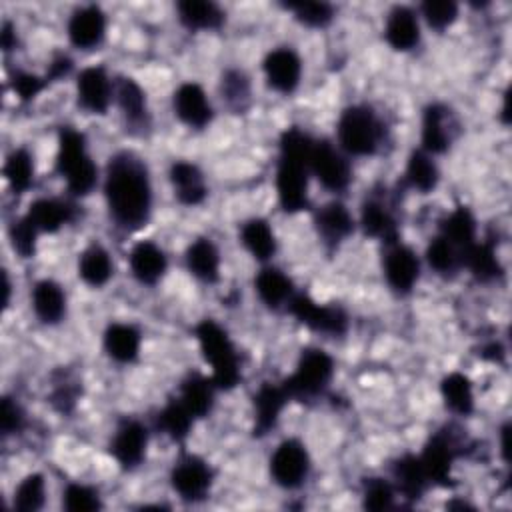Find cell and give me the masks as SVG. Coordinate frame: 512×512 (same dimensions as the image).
I'll return each mask as SVG.
<instances>
[{"label":"cell","instance_id":"6da1fadb","mask_svg":"<svg viewBox=\"0 0 512 512\" xmlns=\"http://www.w3.org/2000/svg\"><path fill=\"white\" fill-rule=\"evenodd\" d=\"M104 200L110 218L124 230H140L152 212V180L146 162L122 150L110 156L104 172Z\"/></svg>","mask_w":512,"mask_h":512},{"label":"cell","instance_id":"7a4b0ae2","mask_svg":"<svg viewBox=\"0 0 512 512\" xmlns=\"http://www.w3.org/2000/svg\"><path fill=\"white\" fill-rule=\"evenodd\" d=\"M314 140L300 128H288L280 136L276 166V194L284 212L296 214L308 208L310 154Z\"/></svg>","mask_w":512,"mask_h":512},{"label":"cell","instance_id":"3957f363","mask_svg":"<svg viewBox=\"0 0 512 512\" xmlns=\"http://www.w3.org/2000/svg\"><path fill=\"white\" fill-rule=\"evenodd\" d=\"M56 170L72 196H88L98 184V166L88 152L84 134L76 128L64 126L58 134Z\"/></svg>","mask_w":512,"mask_h":512},{"label":"cell","instance_id":"277c9868","mask_svg":"<svg viewBox=\"0 0 512 512\" xmlns=\"http://www.w3.org/2000/svg\"><path fill=\"white\" fill-rule=\"evenodd\" d=\"M200 352L212 368V380L216 388L232 390L242 380V368L238 352L228 336V332L214 320L204 318L194 328Z\"/></svg>","mask_w":512,"mask_h":512},{"label":"cell","instance_id":"5b68a950","mask_svg":"<svg viewBox=\"0 0 512 512\" xmlns=\"http://www.w3.org/2000/svg\"><path fill=\"white\" fill-rule=\"evenodd\" d=\"M338 148L346 156H372L382 144L384 128L378 114L366 104H352L342 110L336 124Z\"/></svg>","mask_w":512,"mask_h":512},{"label":"cell","instance_id":"8992f818","mask_svg":"<svg viewBox=\"0 0 512 512\" xmlns=\"http://www.w3.org/2000/svg\"><path fill=\"white\" fill-rule=\"evenodd\" d=\"M334 376V360L320 348L302 350L296 370L282 382L290 400L318 398Z\"/></svg>","mask_w":512,"mask_h":512},{"label":"cell","instance_id":"52a82bcc","mask_svg":"<svg viewBox=\"0 0 512 512\" xmlns=\"http://www.w3.org/2000/svg\"><path fill=\"white\" fill-rule=\"evenodd\" d=\"M268 468L276 486L296 490L310 474V454L298 438H286L274 448Z\"/></svg>","mask_w":512,"mask_h":512},{"label":"cell","instance_id":"ba28073f","mask_svg":"<svg viewBox=\"0 0 512 512\" xmlns=\"http://www.w3.org/2000/svg\"><path fill=\"white\" fill-rule=\"evenodd\" d=\"M310 174L330 192H344L352 182L348 156L328 140H316L310 154Z\"/></svg>","mask_w":512,"mask_h":512},{"label":"cell","instance_id":"9c48e42d","mask_svg":"<svg viewBox=\"0 0 512 512\" xmlns=\"http://www.w3.org/2000/svg\"><path fill=\"white\" fill-rule=\"evenodd\" d=\"M290 314L314 332L342 336L348 330V316L336 304H318L308 294H294L288 302Z\"/></svg>","mask_w":512,"mask_h":512},{"label":"cell","instance_id":"30bf717a","mask_svg":"<svg viewBox=\"0 0 512 512\" xmlns=\"http://www.w3.org/2000/svg\"><path fill=\"white\" fill-rule=\"evenodd\" d=\"M212 468L206 460L194 454H186L178 458L170 472L172 490L186 502H200L208 496L212 488Z\"/></svg>","mask_w":512,"mask_h":512},{"label":"cell","instance_id":"8fae6325","mask_svg":"<svg viewBox=\"0 0 512 512\" xmlns=\"http://www.w3.org/2000/svg\"><path fill=\"white\" fill-rule=\"evenodd\" d=\"M458 134V120L454 112L440 102L428 104L422 114V150L428 154H444L456 140Z\"/></svg>","mask_w":512,"mask_h":512},{"label":"cell","instance_id":"7c38bea8","mask_svg":"<svg viewBox=\"0 0 512 512\" xmlns=\"http://www.w3.org/2000/svg\"><path fill=\"white\" fill-rule=\"evenodd\" d=\"M382 270L386 284L396 294H408L418 284L420 278V258L418 254L398 240L392 244H386Z\"/></svg>","mask_w":512,"mask_h":512},{"label":"cell","instance_id":"4fadbf2b","mask_svg":"<svg viewBox=\"0 0 512 512\" xmlns=\"http://www.w3.org/2000/svg\"><path fill=\"white\" fill-rule=\"evenodd\" d=\"M148 448V430L140 420H122L110 440L112 458L124 468L132 470L142 464Z\"/></svg>","mask_w":512,"mask_h":512},{"label":"cell","instance_id":"5bb4252c","mask_svg":"<svg viewBox=\"0 0 512 512\" xmlns=\"http://www.w3.org/2000/svg\"><path fill=\"white\" fill-rule=\"evenodd\" d=\"M78 104L90 114H106L114 100V82L102 66H88L76 78Z\"/></svg>","mask_w":512,"mask_h":512},{"label":"cell","instance_id":"9a60e30c","mask_svg":"<svg viewBox=\"0 0 512 512\" xmlns=\"http://www.w3.org/2000/svg\"><path fill=\"white\" fill-rule=\"evenodd\" d=\"M262 70L272 90L280 94H292L302 78V60L292 48L280 46L264 56Z\"/></svg>","mask_w":512,"mask_h":512},{"label":"cell","instance_id":"2e32d148","mask_svg":"<svg viewBox=\"0 0 512 512\" xmlns=\"http://www.w3.org/2000/svg\"><path fill=\"white\" fill-rule=\"evenodd\" d=\"M174 114L184 122L188 128L202 130L212 122V104L204 92V88L196 82H184L174 90L172 96Z\"/></svg>","mask_w":512,"mask_h":512},{"label":"cell","instance_id":"e0dca14e","mask_svg":"<svg viewBox=\"0 0 512 512\" xmlns=\"http://www.w3.org/2000/svg\"><path fill=\"white\" fill-rule=\"evenodd\" d=\"M68 40L72 42V46L80 48V50H90L100 46V42L104 40L106 34V14L100 6L96 4H86L80 6L72 12V16L68 18Z\"/></svg>","mask_w":512,"mask_h":512},{"label":"cell","instance_id":"ac0fdd59","mask_svg":"<svg viewBox=\"0 0 512 512\" xmlns=\"http://www.w3.org/2000/svg\"><path fill=\"white\" fill-rule=\"evenodd\" d=\"M454 460H456V442L444 432L434 434L426 442L420 454V462L424 466L428 482L436 486H450Z\"/></svg>","mask_w":512,"mask_h":512},{"label":"cell","instance_id":"d6986e66","mask_svg":"<svg viewBox=\"0 0 512 512\" xmlns=\"http://www.w3.org/2000/svg\"><path fill=\"white\" fill-rule=\"evenodd\" d=\"M354 226L352 212L338 200L326 202L314 212L316 234L328 248L340 246L354 232Z\"/></svg>","mask_w":512,"mask_h":512},{"label":"cell","instance_id":"ffe728a7","mask_svg":"<svg viewBox=\"0 0 512 512\" xmlns=\"http://www.w3.org/2000/svg\"><path fill=\"white\" fill-rule=\"evenodd\" d=\"M114 100L120 108V114L130 130H146L150 126V114H148V102L146 92L142 86L128 78L120 76L114 80Z\"/></svg>","mask_w":512,"mask_h":512},{"label":"cell","instance_id":"44dd1931","mask_svg":"<svg viewBox=\"0 0 512 512\" xmlns=\"http://www.w3.org/2000/svg\"><path fill=\"white\" fill-rule=\"evenodd\" d=\"M128 264L132 276L146 286H154L162 280L168 268V258L164 250L152 240H140L132 246L128 254Z\"/></svg>","mask_w":512,"mask_h":512},{"label":"cell","instance_id":"7402d4cb","mask_svg":"<svg viewBox=\"0 0 512 512\" xmlns=\"http://www.w3.org/2000/svg\"><path fill=\"white\" fill-rule=\"evenodd\" d=\"M384 38L390 48L408 52L420 42V22L410 6H394L384 22Z\"/></svg>","mask_w":512,"mask_h":512},{"label":"cell","instance_id":"603a6c76","mask_svg":"<svg viewBox=\"0 0 512 512\" xmlns=\"http://www.w3.org/2000/svg\"><path fill=\"white\" fill-rule=\"evenodd\" d=\"M170 184L174 196L184 206H198L208 196V186L200 168L188 160H178L170 166Z\"/></svg>","mask_w":512,"mask_h":512},{"label":"cell","instance_id":"cb8c5ba5","mask_svg":"<svg viewBox=\"0 0 512 512\" xmlns=\"http://www.w3.org/2000/svg\"><path fill=\"white\" fill-rule=\"evenodd\" d=\"M360 228L366 236L380 240L384 244L396 242V236H398V224L392 208L382 198H376V196H370L362 202Z\"/></svg>","mask_w":512,"mask_h":512},{"label":"cell","instance_id":"d4e9b609","mask_svg":"<svg viewBox=\"0 0 512 512\" xmlns=\"http://www.w3.org/2000/svg\"><path fill=\"white\" fill-rule=\"evenodd\" d=\"M288 400L290 398L282 384L266 382L256 390L254 402H252L254 404V434L256 436H264L276 426Z\"/></svg>","mask_w":512,"mask_h":512},{"label":"cell","instance_id":"484cf974","mask_svg":"<svg viewBox=\"0 0 512 512\" xmlns=\"http://www.w3.org/2000/svg\"><path fill=\"white\" fill-rule=\"evenodd\" d=\"M24 216L38 232L54 234L74 220V206L60 198H36Z\"/></svg>","mask_w":512,"mask_h":512},{"label":"cell","instance_id":"4316f807","mask_svg":"<svg viewBox=\"0 0 512 512\" xmlns=\"http://www.w3.org/2000/svg\"><path fill=\"white\" fill-rule=\"evenodd\" d=\"M104 352L118 364H130L140 354L142 334L134 324L114 322L104 330Z\"/></svg>","mask_w":512,"mask_h":512},{"label":"cell","instance_id":"83f0119b","mask_svg":"<svg viewBox=\"0 0 512 512\" xmlns=\"http://www.w3.org/2000/svg\"><path fill=\"white\" fill-rule=\"evenodd\" d=\"M188 272L204 284H214L220 278V252L210 238H196L188 244L186 254Z\"/></svg>","mask_w":512,"mask_h":512},{"label":"cell","instance_id":"f1b7e54d","mask_svg":"<svg viewBox=\"0 0 512 512\" xmlns=\"http://www.w3.org/2000/svg\"><path fill=\"white\" fill-rule=\"evenodd\" d=\"M30 300L36 318L44 324H58L66 316V294L62 286L50 278L34 284Z\"/></svg>","mask_w":512,"mask_h":512},{"label":"cell","instance_id":"f546056e","mask_svg":"<svg viewBox=\"0 0 512 512\" xmlns=\"http://www.w3.org/2000/svg\"><path fill=\"white\" fill-rule=\"evenodd\" d=\"M216 384L212 378H206L198 372H190L178 386L176 398L186 406L194 418H204L214 406Z\"/></svg>","mask_w":512,"mask_h":512},{"label":"cell","instance_id":"4dcf8cb0","mask_svg":"<svg viewBox=\"0 0 512 512\" xmlns=\"http://www.w3.org/2000/svg\"><path fill=\"white\" fill-rule=\"evenodd\" d=\"M254 288L258 292V298L272 310L288 306L294 296L292 280L274 266H266L256 274Z\"/></svg>","mask_w":512,"mask_h":512},{"label":"cell","instance_id":"1f68e13d","mask_svg":"<svg viewBox=\"0 0 512 512\" xmlns=\"http://www.w3.org/2000/svg\"><path fill=\"white\" fill-rule=\"evenodd\" d=\"M392 478L396 492H400L408 500H418L424 494L426 486L430 484L420 462V456L414 454H404L394 462Z\"/></svg>","mask_w":512,"mask_h":512},{"label":"cell","instance_id":"d6a6232c","mask_svg":"<svg viewBox=\"0 0 512 512\" xmlns=\"http://www.w3.org/2000/svg\"><path fill=\"white\" fill-rule=\"evenodd\" d=\"M404 180L418 194H430L432 190H436L440 182V170L434 156L422 148L412 150L406 160Z\"/></svg>","mask_w":512,"mask_h":512},{"label":"cell","instance_id":"836d02e7","mask_svg":"<svg viewBox=\"0 0 512 512\" xmlns=\"http://www.w3.org/2000/svg\"><path fill=\"white\" fill-rule=\"evenodd\" d=\"M114 274V264L102 244L86 246L78 256V276L92 288H102Z\"/></svg>","mask_w":512,"mask_h":512},{"label":"cell","instance_id":"e575fe53","mask_svg":"<svg viewBox=\"0 0 512 512\" xmlns=\"http://www.w3.org/2000/svg\"><path fill=\"white\" fill-rule=\"evenodd\" d=\"M176 12L188 30H218L226 18L222 8L210 0H182Z\"/></svg>","mask_w":512,"mask_h":512},{"label":"cell","instance_id":"d590c367","mask_svg":"<svg viewBox=\"0 0 512 512\" xmlns=\"http://www.w3.org/2000/svg\"><path fill=\"white\" fill-rule=\"evenodd\" d=\"M440 396L444 406L458 416H468L474 410V388L470 378L462 372H450L442 378Z\"/></svg>","mask_w":512,"mask_h":512},{"label":"cell","instance_id":"8d00e7d4","mask_svg":"<svg viewBox=\"0 0 512 512\" xmlns=\"http://www.w3.org/2000/svg\"><path fill=\"white\" fill-rule=\"evenodd\" d=\"M240 240L244 248L260 262H266L276 254V236L264 218L246 220L240 228Z\"/></svg>","mask_w":512,"mask_h":512},{"label":"cell","instance_id":"74e56055","mask_svg":"<svg viewBox=\"0 0 512 512\" xmlns=\"http://www.w3.org/2000/svg\"><path fill=\"white\" fill-rule=\"evenodd\" d=\"M440 236L454 244L460 254L476 242V218L466 206H456L440 222Z\"/></svg>","mask_w":512,"mask_h":512},{"label":"cell","instance_id":"f35d334b","mask_svg":"<svg viewBox=\"0 0 512 512\" xmlns=\"http://www.w3.org/2000/svg\"><path fill=\"white\" fill-rule=\"evenodd\" d=\"M462 266L468 268L470 274L482 282L494 280L502 272V266H500L494 246L488 242H480V240H476L472 246H468L462 252Z\"/></svg>","mask_w":512,"mask_h":512},{"label":"cell","instance_id":"ab89813d","mask_svg":"<svg viewBox=\"0 0 512 512\" xmlns=\"http://www.w3.org/2000/svg\"><path fill=\"white\" fill-rule=\"evenodd\" d=\"M194 420L196 418L186 410V406L178 398L168 400L166 406L156 416V424H158L160 432L176 442L184 440L190 434Z\"/></svg>","mask_w":512,"mask_h":512},{"label":"cell","instance_id":"60d3db41","mask_svg":"<svg viewBox=\"0 0 512 512\" xmlns=\"http://www.w3.org/2000/svg\"><path fill=\"white\" fill-rule=\"evenodd\" d=\"M4 178L16 194H22L32 186V182H34V158L26 148H14L6 156Z\"/></svg>","mask_w":512,"mask_h":512},{"label":"cell","instance_id":"b9f144b4","mask_svg":"<svg viewBox=\"0 0 512 512\" xmlns=\"http://www.w3.org/2000/svg\"><path fill=\"white\" fill-rule=\"evenodd\" d=\"M426 262L436 274L448 276L462 268V254L454 244L438 234L426 248Z\"/></svg>","mask_w":512,"mask_h":512},{"label":"cell","instance_id":"7bdbcfd3","mask_svg":"<svg viewBox=\"0 0 512 512\" xmlns=\"http://www.w3.org/2000/svg\"><path fill=\"white\" fill-rule=\"evenodd\" d=\"M46 500V480L42 474L32 472L24 476L14 488L12 506L20 512H36L44 506Z\"/></svg>","mask_w":512,"mask_h":512},{"label":"cell","instance_id":"ee69618b","mask_svg":"<svg viewBox=\"0 0 512 512\" xmlns=\"http://www.w3.org/2000/svg\"><path fill=\"white\" fill-rule=\"evenodd\" d=\"M220 94L228 108L242 112L250 102V82L242 70H226L220 80Z\"/></svg>","mask_w":512,"mask_h":512},{"label":"cell","instance_id":"f6af8a7d","mask_svg":"<svg viewBox=\"0 0 512 512\" xmlns=\"http://www.w3.org/2000/svg\"><path fill=\"white\" fill-rule=\"evenodd\" d=\"M286 10L308 28H324L334 18V8L328 2H290L286 4Z\"/></svg>","mask_w":512,"mask_h":512},{"label":"cell","instance_id":"bcb514c9","mask_svg":"<svg viewBox=\"0 0 512 512\" xmlns=\"http://www.w3.org/2000/svg\"><path fill=\"white\" fill-rule=\"evenodd\" d=\"M62 506L70 512H92L102 508V500L96 488L82 482H72L62 494Z\"/></svg>","mask_w":512,"mask_h":512},{"label":"cell","instance_id":"7dc6e473","mask_svg":"<svg viewBox=\"0 0 512 512\" xmlns=\"http://www.w3.org/2000/svg\"><path fill=\"white\" fill-rule=\"evenodd\" d=\"M396 498V488L386 478H368L362 490V506L366 510H388Z\"/></svg>","mask_w":512,"mask_h":512},{"label":"cell","instance_id":"c3c4849f","mask_svg":"<svg viewBox=\"0 0 512 512\" xmlns=\"http://www.w3.org/2000/svg\"><path fill=\"white\" fill-rule=\"evenodd\" d=\"M420 14L430 28L442 32L456 22L458 4L452 0H426L420 4Z\"/></svg>","mask_w":512,"mask_h":512},{"label":"cell","instance_id":"681fc988","mask_svg":"<svg viewBox=\"0 0 512 512\" xmlns=\"http://www.w3.org/2000/svg\"><path fill=\"white\" fill-rule=\"evenodd\" d=\"M38 230L34 228V224L22 216L18 220H14L8 228V238H10V244L14 248V252L20 256V258H32L34 252H36V240H38Z\"/></svg>","mask_w":512,"mask_h":512},{"label":"cell","instance_id":"f907efd6","mask_svg":"<svg viewBox=\"0 0 512 512\" xmlns=\"http://www.w3.org/2000/svg\"><path fill=\"white\" fill-rule=\"evenodd\" d=\"M46 84H48L46 78H40L36 74H28V72H16L14 80H12V88L20 100H32L46 88Z\"/></svg>","mask_w":512,"mask_h":512},{"label":"cell","instance_id":"816d5d0a","mask_svg":"<svg viewBox=\"0 0 512 512\" xmlns=\"http://www.w3.org/2000/svg\"><path fill=\"white\" fill-rule=\"evenodd\" d=\"M22 422H24L22 408L18 406L16 400L6 396L2 400V408H0V428H2V434L4 436L16 434L22 428Z\"/></svg>","mask_w":512,"mask_h":512},{"label":"cell","instance_id":"f5cc1de1","mask_svg":"<svg viewBox=\"0 0 512 512\" xmlns=\"http://www.w3.org/2000/svg\"><path fill=\"white\" fill-rule=\"evenodd\" d=\"M70 68H72V60H70L68 56L60 54L58 58L52 60L50 70H48V74H46V80H60L62 76H66V74L70 72Z\"/></svg>","mask_w":512,"mask_h":512},{"label":"cell","instance_id":"db71d44e","mask_svg":"<svg viewBox=\"0 0 512 512\" xmlns=\"http://www.w3.org/2000/svg\"><path fill=\"white\" fill-rule=\"evenodd\" d=\"M0 40H2V48H4V50H10V48L16 44V34H14V28H12L10 22H4V24H2Z\"/></svg>","mask_w":512,"mask_h":512},{"label":"cell","instance_id":"11a10c76","mask_svg":"<svg viewBox=\"0 0 512 512\" xmlns=\"http://www.w3.org/2000/svg\"><path fill=\"white\" fill-rule=\"evenodd\" d=\"M8 296H10V282H8V276L4 274V306H8Z\"/></svg>","mask_w":512,"mask_h":512}]
</instances>
